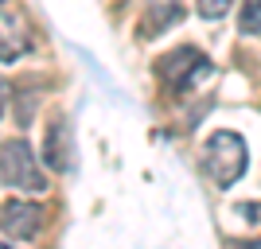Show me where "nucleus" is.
<instances>
[{"instance_id": "f257e3e1", "label": "nucleus", "mask_w": 261, "mask_h": 249, "mask_svg": "<svg viewBox=\"0 0 261 249\" xmlns=\"http://www.w3.org/2000/svg\"><path fill=\"white\" fill-rule=\"evenodd\" d=\"M203 168H207V175L215 179V187H234L246 175V168H250V148H246V141H242L238 132L230 129H218L215 136H207V144H203Z\"/></svg>"}, {"instance_id": "f03ea898", "label": "nucleus", "mask_w": 261, "mask_h": 249, "mask_svg": "<svg viewBox=\"0 0 261 249\" xmlns=\"http://www.w3.org/2000/svg\"><path fill=\"white\" fill-rule=\"evenodd\" d=\"M0 183L12 187V191H23V195H43L47 191V175L23 136H12V141L0 144Z\"/></svg>"}, {"instance_id": "7ed1b4c3", "label": "nucleus", "mask_w": 261, "mask_h": 249, "mask_svg": "<svg viewBox=\"0 0 261 249\" xmlns=\"http://www.w3.org/2000/svg\"><path fill=\"white\" fill-rule=\"evenodd\" d=\"M156 74L172 94H187L195 82H203L211 74V59L203 51H195V47H175L172 54H164L156 63Z\"/></svg>"}, {"instance_id": "20e7f679", "label": "nucleus", "mask_w": 261, "mask_h": 249, "mask_svg": "<svg viewBox=\"0 0 261 249\" xmlns=\"http://www.w3.org/2000/svg\"><path fill=\"white\" fill-rule=\"evenodd\" d=\"M43 226H47V210L39 203H28V199L0 203V230H4V238L32 241V238L43 234Z\"/></svg>"}, {"instance_id": "39448f33", "label": "nucleus", "mask_w": 261, "mask_h": 249, "mask_svg": "<svg viewBox=\"0 0 261 249\" xmlns=\"http://www.w3.org/2000/svg\"><path fill=\"white\" fill-rule=\"evenodd\" d=\"M28 43H32L28 12L20 8V0H0V63H16L20 54H28Z\"/></svg>"}, {"instance_id": "423d86ee", "label": "nucleus", "mask_w": 261, "mask_h": 249, "mask_svg": "<svg viewBox=\"0 0 261 249\" xmlns=\"http://www.w3.org/2000/svg\"><path fill=\"white\" fill-rule=\"evenodd\" d=\"M47 168L51 172H74V129L63 113H55L51 125H47Z\"/></svg>"}, {"instance_id": "0eeeda50", "label": "nucleus", "mask_w": 261, "mask_h": 249, "mask_svg": "<svg viewBox=\"0 0 261 249\" xmlns=\"http://www.w3.org/2000/svg\"><path fill=\"white\" fill-rule=\"evenodd\" d=\"M184 16V0H148V16H144V35H160Z\"/></svg>"}, {"instance_id": "6e6552de", "label": "nucleus", "mask_w": 261, "mask_h": 249, "mask_svg": "<svg viewBox=\"0 0 261 249\" xmlns=\"http://www.w3.org/2000/svg\"><path fill=\"white\" fill-rule=\"evenodd\" d=\"M238 27H242V35H261V0H242Z\"/></svg>"}, {"instance_id": "1a4fd4ad", "label": "nucleus", "mask_w": 261, "mask_h": 249, "mask_svg": "<svg viewBox=\"0 0 261 249\" xmlns=\"http://www.w3.org/2000/svg\"><path fill=\"white\" fill-rule=\"evenodd\" d=\"M230 4H234V0H199V12H203L207 20H222L230 12Z\"/></svg>"}, {"instance_id": "9d476101", "label": "nucleus", "mask_w": 261, "mask_h": 249, "mask_svg": "<svg viewBox=\"0 0 261 249\" xmlns=\"http://www.w3.org/2000/svg\"><path fill=\"white\" fill-rule=\"evenodd\" d=\"M8 98H12V94H8V82H0V117H4V109H8Z\"/></svg>"}, {"instance_id": "9b49d317", "label": "nucleus", "mask_w": 261, "mask_h": 249, "mask_svg": "<svg viewBox=\"0 0 261 249\" xmlns=\"http://www.w3.org/2000/svg\"><path fill=\"white\" fill-rule=\"evenodd\" d=\"M4 249H8V245H4Z\"/></svg>"}]
</instances>
